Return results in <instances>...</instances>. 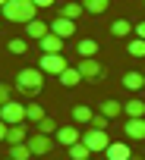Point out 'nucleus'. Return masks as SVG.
<instances>
[{
  "instance_id": "obj_4",
  "label": "nucleus",
  "mask_w": 145,
  "mask_h": 160,
  "mask_svg": "<svg viewBox=\"0 0 145 160\" xmlns=\"http://www.w3.org/2000/svg\"><path fill=\"white\" fill-rule=\"evenodd\" d=\"M0 119H3L7 126H22V122H29V119H25V104L7 101L3 107H0Z\"/></svg>"
},
{
  "instance_id": "obj_33",
  "label": "nucleus",
  "mask_w": 145,
  "mask_h": 160,
  "mask_svg": "<svg viewBox=\"0 0 145 160\" xmlns=\"http://www.w3.org/2000/svg\"><path fill=\"white\" fill-rule=\"evenodd\" d=\"M136 38H142V41H145V22H139V25H136Z\"/></svg>"
},
{
  "instance_id": "obj_21",
  "label": "nucleus",
  "mask_w": 145,
  "mask_h": 160,
  "mask_svg": "<svg viewBox=\"0 0 145 160\" xmlns=\"http://www.w3.org/2000/svg\"><path fill=\"white\" fill-rule=\"evenodd\" d=\"M142 85H145V72H126V75H123V88L139 91Z\"/></svg>"
},
{
  "instance_id": "obj_30",
  "label": "nucleus",
  "mask_w": 145,
  "mask_h": 160,
  "mask_svg": "<svg viewBox=\"0 0 145 160\" xmlns=\"http://www.w3.org/2000/svg\"><path fill=\"white\" fill-rule=\"evenodd\" d=\"M7 101H13V85H7V82H0V107H3Z\"/></svg>"
},
{
  "instance_id": "obj_25",
  "label": "nucleus",
  "mask_w": 145,
  "mask_h": 160,
  "mask_svg": "<svg viewBox=\"0 0 145 160\" xmlns=\"http://www.w3.org/2000/svg\"><path fill=\"white\" fill-rule=\"evenodd\" d=\"M7 157H13V160H32V148L29 144H10Z\"/></svg>"
},
{
  "instance_id": "obj_28",
  "label": "nucleus",
  "mask_w": 145,
  "mask_h": 160,
  "mask_svg": "<svg viewBox=\"0 0 145 160\" xmlns=\"http://www.w3.org/2000/svg\"><path fill=\"white\" fill-rule=\"evenodd\" d=\"M7 50H10V53H25L29 44H25V38H10V41H7Z\"/></svg>"
},
{
  "instance_id": "obj_32",
  "label": "nucleus",
  "mask_w": 145,
  "mask_h": 160,
  "mask_svg": "<svg viewBox=\"0 0 145 160\" xmlns=\"http://www.w3.org/2000/svg\"><path fill=\"white\" fill-rule=\"evenodd\" d=\"M32 3H35L38 10H47V7H54V3H57V0H32Z\"/></svg>"
},
{
  "instance_id": "obj_23",
  "label": "nucleus",
  "mask_w": 145,
  "mask_h": 160,
  "mask_svg": "<svg viewBox=\"0 0 145 160\" xmlns=\"http://www.w3.org/2000/svg\"><path fill=\"white\" fill-rule=\"evenodd\" d=\"M44 116H47V113H44V107H41V104H35V101H32V104H25V119H29V122H35V126H38Z\"/></svg>"
},
{
  "instance_id": "obj_31",
  "label": "nucleus",
  "mask_w": 145,
  "mask_h": 160,
  "mask_svg": "<svg viewBox=\"0 0 145 160\" xmlns=\"http://www.w3.org/2000/svg\"><path fill=\"white\" fill-rule=\"evenodd\" d=\"M107 122H110V119H107L104 113H95V119H92V129H101V132H104V129H107Z\"/></svg>"
},
{
  "instance_id": "obj_17",
  "label": "nucleus",
  "mask_w": 145,
  "mask_h": 160,
  "mask_svg": "<svg viewBox=\"0 0 145 160\" xmlns=\"http://www.w3.org/2000/svg\"><path fill=\"white\" fill-rule=\"evenodd\" d=\"M110 35H114V38H129V35H136V25H132L129 19H117V22L110 25Z\"/></svg>"
},
{
  "instance_id": "obj_8",
  "label": "nucleus",
  "mask_w": 145,
  "mask_h": 160,
  "mask_svg": "<svg viewBox=\"0 0 145 160\" xmlns=\"http://www.w3.org/2000/svg\"><path fill=\"white\" fill-rule=\"evenodd\" d=\"M79 141H82V132H79L76 126H60V129H57V144L72 148V144H79Z\"/></svg>"
},
{
  "instance_id": "obj_5",
  "label": "nucleus",
  "mask_w": 145,
  "mask_h": 160,
  "mask_svg": "<svg viewBox=\"0 0 145 160\" xmlns=\"http://www.w3.org/2000/svg\"><path fill=\"white\" fill-rule=\"evenodd\" d=\"M82 141L89 144V151H92V154H104V151L110 148L107 132H101V129H89V132H82Z\"/></svg>"
},
{
  "instance_id": "obj_24",
  "label": "nucleus",
  "mask_w": 145,
  "mask_h": 160,
  "mask_svg": "<svg viewBox=\"0 0 145 160\" xmlns=\"http://www.w3.org/2000/svg\"><path fill=\"white\" fill-rule=\"evenodd\" d=\"M66 151H69V160H89V157H92V151H89V144H85V141L72 144V148H66Z\"/></svg>"
},
{
  "instance_id": "obj_15",
  "label": "nucleus",
  "mask_w": 145,
  "mask_h": 160,
  "mask_svg": "<svg viewBox=\"0 0 145 160\" xmlns=\"http://www.w3.org/2000/svg\"><path fill=\"white\" fill-rule=\"evenodd\" d=\"M92 119H95L92 107H85V104H76V107H72V122H76V126H92Z\"/></svg>"
},
{
  "instance_id": "obj_27",
  "label": "nucleus",
  "mask_w": 145,
  "mask_h": 160,
  "mask_svg": "<svg viewBox=\"0 0 145 160\" xmlns=\"http://www.w3.org/2000/svg\"><path fill=\"white\" fill-rule=\"evenodd\" d=\"M126 53H129V57H145V41H142V38H129Z\"/></svg>"
},
{
  "instance_id": "obj_18",
  "label": "nucleus",
  "mask_w": 145,
  "mask_h": 160,
  "mask_svg": "<svg viewBox=\"0 0 145 160\" xmlns=\"http://www.w3.org/2000/svg\"><path fill=\"white\" fill-rule=\"evenodd\" d=\"M82 82V72H79V66H69L66 72H60V85H66V88H76Z\"/></svg>"
},
{
  "instance_id": "obj_14",
  "label": "nucleus",
  "mask_w": 145,
  "mask_h": 160,
  "mask_svg": "<svg viewBox=\"0 0 145 160\" xmlns=\"http://www.w3.org/2000/svg\"><path fill=\"white\" fill-rule=\"evenodd\" d=\"M123 135H129L132 141H142V138H145V119H126Z\"/></svg>"
},
{
  "instance_id": "obj_20",
  "label": "nucleus",
  "mask_w": 145,
  "mask_h": 160,
  "mask_svg": "<svg viewBox=\"0 0 145 160\" xmlns=\"http://www.w3.org/2000/svg\"><path fill=\"white\" fill-rule=\"evenodd\" d=\"M123 113H126L129 119H145V101H129V104H123Z\"/></svg>"
},
{
  "instance_id": "obj_10",
  "label": "nucleus",
  "mask_w": 145,
  "mask_h": 160,
  "mask_svg": "<svg viewBox=\"0 0 145 160\" xmlns=\"http://www.w3.org/2000/svg\"><path fill=\"white\" fill-rule=\"evenodd\" d=\"M38 47H41V53H63V38L51 32V35H44L38 41Z\"/></svg>"
},
{
  "instance_id": "obj_29",
  "label": "nucleus",
  "mask_w": 145,
  "mask_h": 160,
  "mask_svg": "<svg viewBox=\"0 0 145 160\" xmlns=\"http://www.w3.org/2000/svg\"><path fill=\"white\" fill-rule=\"evenodd\" d=\"M38 132H41V135H54V132H57V122H54L51 116H44V119L38 122Z\"/></svg>"
},
{
  "instance_id": "obj_34",
  "label": "nucleus",
  "mask_w": 145,
  "mask_h": 160,
  "mask_svg": "<svg viewBox=\"0 0 145 160\" xmlns=\"http://www.w3.org/2000/svg\"><path fill=\"white\" fill-rule=\"evenodd\" d=\"M7 129H10V126H7L3 119H0V141H7Z\"/></svg>"
},
{
  "instance_id": "obj_13",
  "label": "nucleus",
  "mask_w": 145,
  "mask_h": 160,
  "mask_svg": "<svg viewBox=\"0 0 145 160\" xmlns=\"http://www.w3.org/2000/svg\"><path fill=\"white\" fill-rule=\"evenodd\" d=\"M76 53H79V60H92V57H98V41H95V38H82V41L76 44Z\"/></svg>"
},
{
  "instance_id": "obj_36",
  "label": "nucleus",
  "mask_w": 145,
  "mask_h": 160,
  "mask_svg": "<svg viewBox=\"0 0 145 160\" xmlns=\"http://www.w3.org/2000/svg\"><path fill=\"white\" fill-rule=\"evenodd\" d=\"M129 160H142V157H136V154H132V157H129Z\"/></svg>"
},
{
  "instance_id": "obj_12",
  "label": "nucleus",
  "mask_w": 145,
  "mask_h": 160,
  "mask_svg": "<svg viewBox=\"0 0 145 160\" xmlns=\"http://www.w3.org/2000/svg\"><path fill=\"white\" fill-rule=\"evenodd\" d=\"M25 35H29L32 41H41L44 35H51V25H47V22H41V19H32V22L25 25Z\"/></svg>"
},
{
  "instance_id": "obj_26",
  "label": "nucleus",
  "mask_w": 145,
  "mask_h": 160,
  "mask_svg": "<svg viewBox=\"0 0 145 160\" xmlns=\"http://www.w3.org/2000/svg\"><path fill=\"white\" fill-rule=\"evenodd\" d=\"M107 3H110V0H82L85 13H92V16H101V13L107 10Z\"/></svg>"
},
{
  "instance_id": "obj_9",
  "label": "nucleus",
  "mask_w": 145,
  "mask_h": 160,
  "mask_svg": "<svg viewBox=\"0 0 145 160\" xmlns=\"http://www.w3.org/2000/svg\"><path fill=\"white\" fill-rule=\"evenodd\" d=\"M51 32H54V35H60V38L66 41L69 35H76V22H72V19H63V16H54V22H51Z\"/></svg>"
},
{
  "instance_id": "obj_6",
  "label": "nucleus",
  "mask_w": 145,
  "mask_h": 160,
  "mask_svg": "<svg viewBox=\"0 0 145 160\" xmlns=\"http://www.w3.org/2000/svg\"><path fill=\"white\" fill-rule=\"evenodd\" d=\"M25 144L32 148V154H38V157H41V154H51V148H54V138H51V135H41V132H32Z\"/></svg>"
},
{
  "instance_id": "obj_35",
  "label": "nucleus",
  "mask_w": 145,
  "mask_h": 160,
  "mask_svg": "<svg viewBox=\"0 0 145 160\" xmlns=\"http://www.w3.org/2000/svg\"><path fill=\"white\" fill-rule=\"evenodd\" d=\"M7 3H10V0H0V10H3V7H7Z\"/></svg>"
},
{
  "instance_id": "obj_1",
  "label": "nucleus",
  "mask_w": 145,
  "mask_h": 160,
  "mask_svg": "<svg viewBox=\"0 0 145 160\" xmlns=\"http://www.w3.org/2000/svg\"><path fill=\"white\" fill-rule=\"evenodd\" d=\"M19 94H25V98H35V94H41V88H44V72L41 69H32V66H25V69H19L16 72V85H13Z\"/></svg>"
},
{
  "instance_id": "obj_2",
  "label": "nucleus",
  "mask_w": 145,
  "mask_h": 160,
  "mask_svg": "<svg viewBox=\"0 0 145 160\" xmlns=\"http://www.w3.org/2000/svg\"><path fill=\"white\" fill-rule=\"evenodd\" d=\"M0 13H3L7 22H19V25H29L32 19H38V16H35L38 7L32 3V0H10V3L0 10Z\"/></svg>"
},
{
  "instance_id": "obj_7",
  "label": "nucleus",
  "mask_w": 145,
  "mask_h": 160,
  "mask_svg": "<svg viewBox=\"0 0 145 160\" xmlns=\"http://www.w3.org/2000/svg\"><path fill=\"white\" fill-rule=\"evenodd\" d=\"M76 66H79L82 78H89V82H95V78L104 75V66H101V60H95V57H92V60H79Z\"/></svg>"
},
{
  "instance_id": "obj_37",
  "label": "nucleus",
  "mask_w": 145,
  "mask_h": 160,
  "mask_svg": "<svg viewBox=\"0 0 145 160\" xmlns=\"http://www.w3.org/2000/svg\"><path fill=\"white\" fill-rule=\"evenodd\" d=\"M3 160H13V157H3Z\"/></svg>"
},
{
  "instance_id": "obj_3",
  "label": "nucleus",
  "mask_w": 145,
  "mask_h": 160,
  "mask_svg": "<svg viewBox=\"0 0 145 160\" xmlns=\"http://www.w3.org/2000/svg\"><path fill=\"white\" fill-rule=\"evenodd\" d=\"M38 69H41L44 75H57V78H60V72H66V69H69V63H66V57H63V53H41Z\"/></svg>"
},
{
  "instance_id": "obj_11",
  "label": "nucleus",
  "mask_w": 145,
  "mask_h": 160,
  "mask_svg": "<svg viewBox=\"0 0 145 160\" xmlns=\"http://www.w3.org/2000/svg\"><path fill=\"white\" fill-rule=\"evenodd\" d=\"M129 157H132V151L123 141H110V148L104 151V160H129Z\"/></svg>"
},
{
  "instance_id": "obj_38",
  "label": "nucleus",
  "mask_w": 145,
  "mask_h": 160,
  "mask_svg": "<svg viewBox=\"0 0 145 160\" xmlns=\"http://www.w3.org/2000/svg\"><path fill=\"white\" fill-rule=\"evenodd\" d=\"M89 160H92V157H89Z\"/></svg>"
},
{
  "instance_id": "obj_16",
  "label": "nucleus",
  "mask_w": 145,
  "mask_h": 160,
  "mask_svg": "<svg viewBox=\"0 0 145 160\" xmlns=\"http://www.w3.org/2000/svg\"><path fill=\"white\" fill-rule=\"evenodd\" d=\"M25 141H29V129H25V122L7 129V144H25Z\"/></svg>"
},
{
  "instance_id": "obj_19",
  "label": "nucleus",
  "mask_w": 145,
  "mask_h": 160,
  "mask_svg": "<svg viewBox=\"0 0 145 160\" xmlns=\"http://www.w3.org/2000/svg\"><path fill=\"white\" fill-rule=\"evenodd\" d=\"M82 13H85V7H82V3H63V7L57 10V16H63V19H72V22H76Z\"/></svg>"
},
{
  "instance_id": "obj_22",
  "label": "nucleus",
  "mask_w": 145,
  "mask_h": 160,
  "mask_svg": "<svg viewBox=\"0 0 145 160\" xmlns=\"http://www.w3.org/2000/svg\"><path fill=\"white\" fill-rule=\"evenodd\" d=\"M98 113H104L107 119H114V116H120V113H123V104H120V101H114V98H107V101L101 104V110H98Z\"/></svg>"
}]
</instances>
